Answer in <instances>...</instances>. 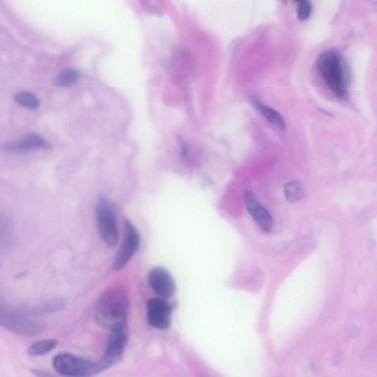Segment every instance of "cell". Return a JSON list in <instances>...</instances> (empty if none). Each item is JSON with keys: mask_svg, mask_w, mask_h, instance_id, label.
I'll return each instance as SVG.
<instances>
[{"mask_svg": "<svg viewBox=\"0 0 377 377\" xmlns=\"http://www.w3.org/2000/svg\"><path fill=\"white\" fill-rule=\"evenodd\" d=\"M80 78L79 71L75 69H66L56 77L54 83L57 86L69 87L75 84Z\"/></svg>", "mask_w": 377, "mask_h": 377, "instance_id": "cell-14", "label": "cell"}, {"mask_svg": "<svg viewBox=\"0 0 377 377\" xmlns=\"http://www.w3.org/2000/svg\"><path fill=\"white\" fill-rule=\"evenodd\" d=\"M297 17L301 21L307 20L311 15L312 4L310 1L297 3Z\"/></svg>", "mask_w": 377, "mask_h": 377, "instance_id": "cell-18", "label": "cell"}, {"mask_svg": "<svg viewBox=\"0 0 377 377\" xmlns=\"http://www.w3.org/2000/svg\"><path fill=\"white\" fill-rule=\"evenodd\" d=\"M129 299L122 287H112L100 298L96 308L97 324L108 329L127 324Z\"/></svg>", "mask_w": 377, "mask_h": 377, "instance_id": "cell-1", "label": "cell"}, {"mask_svg": "<svg viewBox=\"0 0 377 377\" xmlns=\"http://www.w3.org/2000/svg\"><path fill=\"white\" fill-rule=\"evenodd\" d=\"M53 367L66 377H92L107 368L103 362H97L68 352L55 355Z\"/></svg>", "mask_w": 377, "mask_h": 377, "instance_id": "cell-4", "label": "cell"}, {"mask_svg": "<svg viewBox=\"0 0 377 377\" xmlns=\"http://www.w3.org/2000/svg\"><path fill=\"white\" fill-rule=\"evenodd\" d=\"M149 282L158 298L167 300L175 293V282L170 273L163 268L152 269L149 274Z\"/></svg>", "mask_w": 377, "mask_h": 377, "instance_id": "cell-9", "label": "cell"}, {"mask_svg": "<svg viewBox=\"0 0 377 377\" xmlns=\"http://www.w3.org/2000/svg\"><path fill=\"white\" fill-rule=\"evenodd\" d=\"M11 222L8 217L0 214V250L6 248L11 239Z\"/></svg>", "mask_w": 377, "mask_h": 377, "instance_id": "cell-17", "label": "cell"}, {"mask_svg": "<svg viewBox=\"0 0 377 377\" xmlns=\"http://www.w3.org/2000/svg\"><path fill=\"white\" fill-rule=\"evenodd\" d=\"M52 149L51 144L38 135H29L25 138L7 144L6 150L9 152L26 153L35 150Z\"/></svg>", "mask_w": 377, "mask_h": 377, "instance_id": "cell-11", "label": "cell"}, {"mask_svg": "<svg viewBox=\"0 0 377 377\" xmlns=\"http://www.w3.org/2000/svg\"><path fill=\"white\" fill-rule=\"evenodd\" d=\"M124 237L121 247L116 257L114 269H123L135 255L139 246V236L136 228L128 220L125 221Z\"/></svg>", "mask_w": 377, "mask_h": 377, "instance_id": "cell-7", "label": "cell"}, {"mask_svg": "<svg viewBox=\"0 0 377 377\" xmlns=\"http://www.w3.org/2000/svg\"><path fill=\"white\" fill-rule=\"evenodd\" d=\"M172 308L168 302L160 298L151 299L147 303L148 320L152 327L167 329L170 326Z\"/></svg>", "mask_w": 377, "mask_h": 377, "instance_id": "cell-8", "label": "cell"}, {"mask_svg": "<svg viewBox=\"0 0 377 377\" xmlns=\"http://www.w3.org/2000/svg\"><path fill=\"white\" fill-rule=\"evenodd\" d=\"M31 309L17 310L0 306V325L23 336H36L46 329V324L34 317Z\"/></svg>", "mask_w": 377, "mask_h": 377, "instance_id": "cell-3", "label": "cell"}, {"mask_svg": "<svg viewBox=\"0 0 377 377\" xmlns=\"http://www.w3.org/2000/svg\"><path fill=\"white\" fill-rule=\"evenodd\" d=\"M253 102L257 110L264 116V118L268 121H269L272 125L277 126L282 130H285V122L282 118V116L277 111H275L273 108H270L262 102H260V101L257 100H254Z\"/></svg>", "mask_w": 377, "mask_h": 377, "instance_id": "cell-12", "label": "cell"}, {"mask_svg": "<svg viewBox=\"0 0 377 377\" xmlns=\"http://www.w3.org/2000/svg\"><path fill=\"white\" fill-rule=\"evenodd\" d=\"M244 200L248 212L258 226L266 232H269L273 227V219L270 212L259 204L254 196L250 192H245Z\"/></svg>", "mask_w": 377, "mask_h": 377, "instance_id": "cell-10", "label": "cell"}, {"mask_svg": "<svg viewBox=\"0 0 377 377\" xmlns=\"http://www.w3.org/2000/svg\"><path fill=\"white\" fill-rule=\"evenodd\" d=\"M15 102L25 108L34 110L40 105L39 100L32 92H20L14 97Z\"/></svg>", "mask_w": 377, "mask_h": 377, "instance_id": "cell-16", "label": "cell"}, {"mask_svg": "<svg viewBox=\"0 0 377 377\" xmlns=\"http://www.w3.org/2000/svg\"><path fill=\"white\" fill-rule=\"evenodd\" d=\"M57 341L55 339H43L33 343L28 348L27 353L32 357H41L46 355L57 345Z\"/></svg>", "mask_w": 377, "mask_h": 377, "instance_id": "cell-13", "label": "cell"}, {"mask_svg": "<svg viewBox=\"0 0 377 377\" xmlns=\"http://www.w3.org/2000/svg\"><path fill=\"white\" fill-rule=\"evenodd\" d=\"M96 220L99 235L109 247H114L119 241L117 214L112 203L107 198H100L96 208Z\"/></svg>", "mask_w": 377, "mask_h": 377, "instance_id": "cell-5", "label": "cell"}, {"mask_svg": "<svg viewBox=\"0 0 377 377\" xmlns=\"http://www.w3.org/2000/svg\"><path fill=\"white\" fill-rule=\"evenodd\" d=\"M285 194L288 202L295 203L304 197L303 188L299 182L291 181L285 185Z\"/></svg>", "mask_w": 377, "mask_h": 377, "instance_id": "cell-15", "label": "cell"}, {"mask_svg": "<svg viewBox=\"0 0 377 377\" xmlns=\"http://www.w3.org/2000/svg\"><path fill=\"white\" fill-rule=\"evenodd\" d=\"M317 68L333 93L340 97L345 95L347 84L345 67L338 52L329 50L322 53L317 57Z\"/></svg>", "mask_w": 377, "mask_h": 377, "instance_id": "cell-2", "label": "cell"}, {"mask_svg": "<svg viewBox=\"0 0 377 377\" xmlns=\"http://www.w3.org/2000/svg\"><path fill=\"white\" fill-rule=\"evenodd\" d=\"M32 372L36 377H55L50 373L40 369H33Z\"/></svg>", "mask_w": 377, "mask_h": 377, "instance_id": "cell-19", "label": "cell"}, {"mask_svg": "<svg viewBox=\"0 0 377 377\" xmlns=\"http://www.w3.org/2000/svg\"><path fill=\"white\" fill-rule=\"evenodd\" d=\"M109 336L107 340L104 364L108 367L119 360L123 355L128 343V325L121 324L109 329Z\"/></svg>", "mask_w": 377, "mask_h": 377, "instance_id": "cell-6", "label": "cell"}]
</instances>
